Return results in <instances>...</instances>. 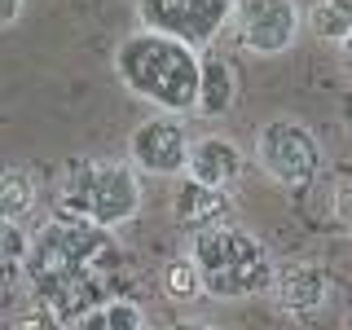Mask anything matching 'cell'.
<instances>
[{"mask_svg":"<svg viewBox=\"0 0 352 330\" xmlns=\"http://www.w3.org/2000/svg\"><path fill=\"white\" fill-rule=\"evenodd\" d=\"M172 330H220V326H212V322H176Z\"/></svg>","mask_w":352,"mask_h":330,"instance_id":"603a6c76","label":"cell"},{"mask_svg":"<svg viewBox=\"0 0 352 330\" xmlns=\"http://www.w3.org/2000/svg\"><path fill=\"white\" fill-rule=\"evenodd\" d=\"M115 75L146 106L168 110V115H190L198 110L203 53L176 36L141 27L115 44Z\"/></svg>","mask_w":352,"mask_h":330,"instance_id":"6da1fadb","label":"cell"},{"mask_svg":"<svg viewBox=\"0 0 352 330\" xmlns=\"http://www.w3.org/2000/svg\"><path fill=\"white\" fill-rule=\"evenodd\" d=\"M330 273L313 260H282L278 273H273V286H269V304L273 313L286 317L295 326H308L313 317L326 313L330 304Z\"/></svg>","mask_w":352,"mask_h":330,"instance_id":"30bf717a","label":"cell"},{"mask_svg":"<svg viewBox=\"0 0 352 330\" xmlns=\"http://www.w3.org/2000/svg\"><path fill=\"white\" fill-rule=\"evenodd\" d=\"M344 330H352V313H348V317H344Z\"/></svg>","mask_w":352,"mask_h":330,"instance_id":"cb8c5ba5","label":"cell"},{"mask_svg":"<svg viewBox=\"0 0 352 330\" xmlns=\"http://www.w3.org/2000/svg\"><path fill=\"white\" fill-rule=\"evenodd\" d=\"M163 295H168L172 304H190V300H198V295H207L203 273H198L194 256H185V260H168V264H163Z\"/></svg>","mask_w":352,"mask_h":330,"instance_id":"e0dca14e","label":"cell"},{"mask_svg":"<svg viewBox=\"0 0 352 330\" xmlns=\"http://www.w3.org/2000/svg\"><path fill=\"white\" fill-rule=\"evenodd\" d=\"M238 102V71L220 53H203V80H198V115L220 119Z\"/></svg>","mask_w":352,"mask_h":330,"instance_id":"4fadbf2b","label":"cell"},{"mask_svg":"<svg viewBox=\"0 0 352 330\" xmlns=\"http://www.w3.org/2000/svg\"><path fill=\"white\" fill-rule=\"evenodd\" d=\"M18 14H22V0H5V14H0V22H5V27H14Z\"/></svg>","mask_w":352,"mask_h":330,"instance_id":"44dd1931","label":"cell"},{"mask_svg":"<svg viewBox=\"0 0 352 330\" xmlns=\"http://www.w3.org/2000/svg\"><path fill=\"white\" fill-rule=\"evenodd\" d=\"M304 14L295 0H238L234 5V36L247 53L278 58L300 40Z\"/></svg>","mask_w":352,"mask_h":330,"instance_id":"9c48e42d","label":"cell"},{"mask_svg":"<svg viewBox=\"0 0 352 330\" xmlns=\"http://www.w3.org/2000/svg\"><path fill=\"white\" fill-rule=\"evenodd\" d=\"M234 5L238 0H137V22L194 49H207L234 22Z\"/></svg>","mask_w":352,"mask_h":330,"instance_id":"52a82bcc","label":"cell"},{"mask_svg":"<svg viewBox=\"0 0 352 330\" xmlns=\"http://www.w3.org/2000/svg\"><path fill=\"white\" fill-rule=\"evenodd\" d=\"M339 62H344V71L352 75V36H348L344 44H339Z\"/></svg>","mask_w":352,"mask_h":330,"instance_id":"7402d4cb","label":"cell"},{"mask_svg":"<svg viewBox=\"0 0 352 330\" xmlns=\"http://www.w3.org/2000/svg\"><path fill=\"white\" fill-rule=\"evenodd\" d=\"M234 190H216V185H203L194 176H185L172 194V216L181 229L190 234H203V229H216V225H234Z\"/></svg>","mask_w":352,"mask_h":330,"instance_id":"8fae6325","label":"cell"},{"mask_svg":"<svg viewBox=\"0 0 352 330\" xmlns=\"http://www.w3.org/2000/svg\"><path fill=\"white\" fill-rule=\"evenodd\" d=\"M115 251H119L115 229H102V225H93V220L58 207V212L31 234L27 269H110Z\"/></svg>","mask_w":352,"mask_h":330,"instance_id":"277c9868","label":"cell"},{"mask_svg":"<svg viewBox=\"0 0 352 330\" xmlns=\"http://www.w3.org/2000/svg\"><path fill=\"white\" fill-rule=\"evenodd\" d=\"M190 150L194 137L185 128V115L159 110L128 132V163L141 176H185L190 172Z\"/></svg>","mask_w":352,"mask_h":330,"instance_id":"ba28073f","label":"cell"},{"mask_svg":"<svg viewBox=\"0 0 352 330\" xmlns=\"http://www.w3.org/2000/svg\"><path fill=\"white\" fill-rule=\"evenodd\" d=\"M330 216L344 234H352V172H339L330 185Z\"/></svg>","mask_w":352,"mask_h":330,"instance_id":"d6986e66","label":"cell"},{"mask_svg":"<svg viewBox=\"0 0 352 330\" xmlns=\"http://www.w3.org/2000/svg\"><path fill=\"white\" fill-rule=\"evenodd\" d=\"M256 163L273 185H282V190H308V185H317V176L326 168V150H322V137H317L304 119L282 115V119L260 124Z\"/></svg>","mask_w":352,"mask_h":330,"instance_id":"5b68a950","label":"cell"},{"mask_svg":"<svg viewBox=\"0 0 352 330\" xmlns=\"http://www.w3.org/2000/svg\"><path fill=\"white\" fill-rule=\"evenodd\" d=\"M36 198H40V185L27 168L5 172V181H0V212H5V220H27L36 212Z\"/></svg>","mask_w":352,"mask_h":330,"instance_id":"5bb4252c","label":"cell"},{"mask_svg":"<svg viewBox=\"0 0 352 330\" xmlns=\"http://www.w3.org/2000/svg\"><path fill=\"white\" fill-rule=\"evenodd\" d=\"M31 256V234L22 229V220H5V264L9 273H22Z\"/></svg>","mask_w":352,"mask_h":330,"instance_id":"ac0fdd59","label":"cell"},{"mask_svg":"<svg viewBox=\"0 0 352 330\" xmlns=\"http://www.w3.org/2000/svg\"><path fill=\"white\" fill-rule=\"evenodd\" d=\"M190 256L203 273V286L212 300H256V295H269L273 273H278V260L264 247L256 234L238 225H216L194 234Z\"/></svg>","mask_w":352,"mask_h":330,"instance_id":"7a4b0ae2","label":"cell"},{"mask_svg":"<svg viewBox=\"0 0 352 330\" xmlns=\"http://www.w3.org/2000/svg\"><path fill=\"white\" fill-rule=\"evenodd\" d=\"M80 330H154L146 308L132 304V300H106L102 308H93V313L80 322Z\"/></svg>","mask_w":352,"mask_h":330,"instance_id":"9a60e30c","label":"cell"},{"mask_svg":"<svg viewBox=\"0 0 352 330\" xmlns=\"http://www.w3.org/2000/svg\"><path fill=\"white\" fill-rule=\"evenodd\" d=\"M146 190H141V172L132 163L115 159H71L58 181V207L75 212L102 229H119L132 216H141Z\"/></svg>","mask_w":352,"mask_h":330,"instance_id":"3957f363","label":"cell"},{"mask_svg":"<svg viewBox=\"0 0 352 330\" xmlns=\"http://www.w3.org/2000/svg\"><path fill=\"white\" fill-rule=\"evenodd\" d=\"M242 168H247V159H242V150L234 141L220 137V132H207V137L194 141L190 172L185 176H194V181H203V185H216V190H238Z\"/></svg>","mask_w":352,"mask_h":330,"instance_id":"7c38bea8","label":"cell"},{"mask_svg":"<svg viewBox=\"0 0 352 330\" xmlns=\"http://www.w3.org/2000/svg\"><path fill=\"white\" fill-rule=\"evenodd\" d=\"M9 330H66V326H58L49 313H44V308H36V304H31L22 317H14V326H9Z\"/></svg>","mask_w":352,"mask_h":330,"instance_id":"ffe728a7","label":"cell"},{"mask_svg":"<svg viewBox=\"0 0 352 330\" xmlns=\"http://www.w3.org/2000/svg\"><path fill=\"white\" fill-rule=\"evenodd\" d=\"M102 273L106 269H27L22 278L36 308H44L58 326H80L93 308L106 304Z\"/></svg>","mask_w":352,"mask_h":330,"instance_id":"8992f818","label":"cell"},{"mask_svg":"<svg viewBox=\"0 0 352 330\" xmlns=\"http://www.w3.org/2000/svg\"><path fill=\"white\" fill-rule=\"evenodd\" d=\"M308 27H313L317 40H330V44H344L352 36V0H317L308 9Z\"/></svg>","mask_w":352,"mask_h":330,"instance_id":"2e32d148","label":"cell"}]
</instances>
